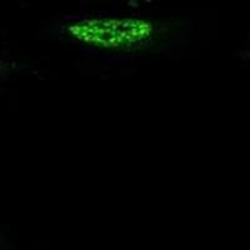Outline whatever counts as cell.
I'll return each instance as SVG.
<instances>
[{
    "label": "cell",
    "instance_id": "cell-1",
    "mask_svg": "<svg viewBox=\"0 0 250 250\" xmlns=\"http://www.w3.org/2000/svg\"><path fill=\"white\" fill-rule=\"evenodd\" d=\"M70 39L102 50H133L149 44L158 33L154 20L139 15H94L64 26Z\"/></svg>",
    "mask_w": 250,
    "mask_h": 250
},
{
    "label": "cell",
    "instance_id": "cell-2",
    "mask_svg": "<svg viewBox=\"0 0 250 250\" xmlns=\"http://www.w3.org/2000/svg\"><path fill=\"white\" fill-rule=\"evenodd\" d=\"M4 71H5V64H4L3 60L0 59V79H1V78H3Z\"/></svg>",
    "mask_w": 250,
    "mask_h": 250
}]
</instances>
